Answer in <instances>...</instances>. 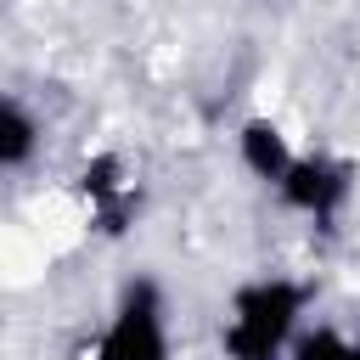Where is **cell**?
I'll return each mask as SVG.
<instances>
[{"label":"cell","instance_id":"6da1fadb","mask_svg":"<svg viewBox=\"0 0 360 360\" xmlns=\"http://www.w3.org/2000/svg\"><path fill=\"white\" fill-rule=\"evenodd\" d=\"M315 287L292 276H259L231 292L225 321H219V354L225 360H287L292 338L304 332Z\"/></svg>","mask_w":360,"mask_h":360},{"label":"cell","instance_id":"7a4b0ae2","mask_svg":"<svg viewBox=\"0 0 360 360\" xmlns=\"http://www.w3.org/2000/svg\"><path fill=\"white\" fill-rule=\"evenodd\" d=\"M90 360H174V315L169 292L152 276H129L90 338Z\"/></svg>","mask_w":360,"mask_h":360},{"label":"cell","instance_id":"3957f363","mask_svg":"<svg viewBox=\"0 0 360 360\" xmlns=\"http://www.w3.org/2000/svg\"><path fill=\"white\" fill-rule=\"evenodd\" d=\"M231 141H236V163H242L259 186H276V180L298 163V152H304V146L287 135V124H281L276 112H253V118H242Z\"/></svg>","mask_w":360,"mask_h":360},{"label":"cell","instance_id":"277c9868","mask_svg":"<svg viewBox=\"0 0 360 360\" xmlns=\"http://www.w3.org/2000/svg\"><path fill=\"white\" fill-rule=\"evenodd\" d=\"M39 152H45V124H39V112H34L17 90L0 84V174L34 169Z\"/></svg>","mask_w":360,"mask_h":360},{"label":"cell","instance_id":"5b68a950","mask_svg":"<svg viewBox=\"0 0 360 360\" xmlns=\"http://www.w3.org/2000/svg\"><path fill=\"white\" fill-rule=\"evenodd\" d=\"M287 360H360V338H349L338 326H304L292 338Z\"/></svg>","mask_w":360,"mask_h":360}]
</instances>
